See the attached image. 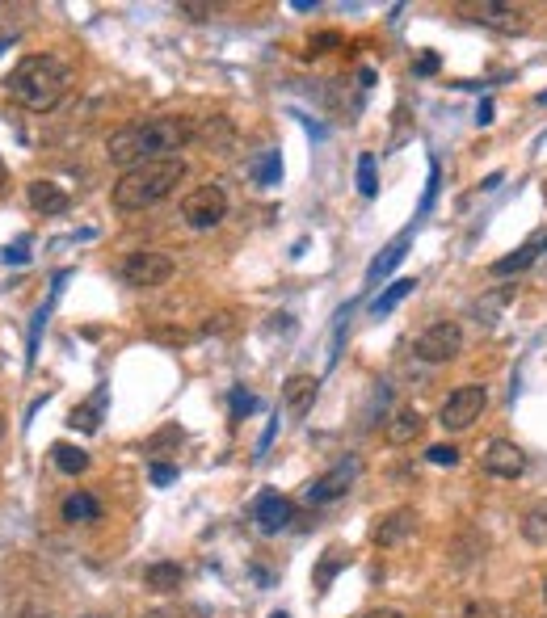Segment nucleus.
<instances>
[{"label": "nucleus", "instance_id": "obj_1", "mask_svg": "<svg viewBox=\"0 0 547 618\" xmlns=\"http://www.w3.org/2000/svg\"><path fill=\"white\" fill-rule=\"evenodd\" d=\"M190 139H194L190 118H144V122L118 127L106 143V156L110 164H123V173H127L144 160H173Z\"/></svg>", "mask_w": 547, "mask_h": 618}, {"label": "nucleus", "instance_id": "obj_2", "mask_svg": "<svg viewBox=\"0 0 547 618\" xmlns=\"http://www.w3.org/2000/svg\"><path fill=\"white\" fill-rule=\"evenodd\" d=\"M9 101L30 114H51L68 93V68L55 55H26L5 80Z\"/></svg>", "mask_w": 547, "mask_h": 618}, {"label": "nucleus", "instance_id": "obj_3", "mask_svg": "<svg viewBox=\"0 0 547 618\" xmlns=\"http://www.w3.org/2000/svg\"><path fill=\"white\" fill-rule=\"evenodd\" d=\"M181 177H186V160L173 156V160H144V164H135V169H127L123 177L114 181V206L118 211H148V206L156 202H165Z\"/></svg>", "mask_w": 547, "mask_h": 618}, {"label": "nucleus", "instance_id": "obj_4", "mask_svg": "<svg viewBox=\"0 0 547 618\" xmlns=\"http://www.w3.org/2000/svg\"><path fill=\"white\" fill-rule=\"evenodd\" d=\"M489 408V387L484 383H463L455 387L447 400L438 408V425L447 429V434H463V429H472L480 421V412Z\"/></svg>", "mask_w": 547, "mask_h": 618}, {"label": "nucleus", "instance_id": "obj_5", "mask_svg": "<svg viewBox=\"0 0 547 618\" xmlns=\"http://www.w3.org/2000/svg\"><path fill=\"white\" fill-rule=\"evenodd\" d=\"M224 215H228V194H224V185H215V181L198 185V190H190L186 198H181V219H186L194 232L219 228Z\"/></svg>", "mask_w": 547, "mask_h": 618}, {"label": "nucleus", "instance_id": "obj_6", "mask_svg": "<svg viewBox=\"0 0 547 618\" xmlns=\"http://www.w3.org/2000/svg\"><path fill=\"white\" fill-rule=\"evenodd\" d=\"M118 274H123V282L135 286V291H156V286H165L173 278V257L156 253V249H139L118 265Z\"/></svg>", "mask_w": 547, "mask_h": 618}, {"label": "nucleus", "instance_id": "obj_7", "mask_svg": "<svg viewBox=\"0 0 547 618\" xmlns=\"http://www.w3.org/2000/svg\"><path fill=\"white\" fill-rule=\"evenodd\" d=\"M358 476H362V459L358 455L341 459V463H333L329 471H324V476H316L308 488H303V501L308 505H329L337 497H346V492L358 484Z\"/></svg>", "mask_w": 547, "mask_h": 618}, {"label": "nucleus", "instance_id": "obj_8", "mask_svg": "<svg viewBox=\"0 0 547 618\" xmlns=\"http://www.w3.org/2000/svg\"><path fill=\"white\" fill-rule=\"evenodd\" d=\"M413 354L421 358V362H430V366H438V362H455L459 354H463V328L455 324V320H438V324H430L425 333L413 341Z\"/></svg>", "mask_w": 547, "mask_h": 618}, {"label": "nucleus", "instance_id": "obj_9", "mask_svg": "<svg viewBox=\"0 0 547 618\" xmlns=\"http://www.w3.org/2000/svg\"><path fill=\"white\" fill-rule=\"evenodd\" d=\"M463 17H472L476 26L484 30H497V34H526L531 26V13L518 9V5H497V0H480V5H468Z\"/></svg>", "mask_w": 547, "mask_h": 618}, {"label": "nucleus", "instance_id": "obj_10", "mask_svg": "<svg viewBox=\"0 0 547 618\" xmlns=\"http://www.w3.org/2000/svg\"><path fill=\"white\" fill-rule=\"evenodd\" d=\"M417 534V509H388V513H379L375 526H371V543L383 547V551H392L400 543H409Z\"/></svg>", "mask_w": 547, "mask_h": 618}, {"label": "nucleus", "instance_id": "obj_11", "mask_svg": "<svg viewBox=\"0 0 547 618\" xmlns=\"http://www.w3.org/2000/svg\"><path fill=\"white\" fill-rule=\"evenodd\" d=\"M480 467L489 471V476H497V480H518L526 471V455H522V446H514L510 438H493L489 446H484Z\"/></svg>", "mask_w": 547, "mask_h": 618}, {"label": "nucleus", "instance_id": "obj_12", "mask_svg": "<svg viewBox=\"0 0 547 618\" xmlns=\"http://www.w3.org/2000/svg\"><path fill=\"white\" fill-rule=\"evenodd\" d=\"M253 522H257L261 534H278L295 522V505L282 497V492H261V497L253 501Z\"/></svg>", "mask_w": 547, "mask_h": 618}, {"label": "nucleus", "instance_id": "obj_13", "mask_svg": "<svg viewBox=\"0 0 547 618\" xmlns=\"http://www.w3.org/2000/svg\"><path fill=\"white\" fill-rule=\"evenodd\" d=\"M547 249V228H539V232H531L526 236L518 249L510 253V257H501V261H493V274L497 278H510V274H522V270H531V265L539 261V253Z\"/></svg>", "mask_w": 547, "mask_h": 618}, {"label": "nucleus", "instance_id": "obj_14", "mask_svg": "<svg viewBox=\"0 0 547 618\" xmlns=\"http://www.w3.org/2000/svg\"><path fill=\"white\" fill-rule=\"evenodd\" d=\"M26 198H30V206H34L38 215H64V211H68L64 185H55V181H47V177L30 181V185H26Z\"/></svg>", "mask_w": 547, "mask_h": 618}, {"label": "nucleus", "instance_id": "obj_15", "mask_svg": "<svg viewBox=\"0 0 547 618\" xmlns=\"http://www.w3.org/2000/svg\"><path fill=\"white\" fill-rule=\"evenodd\" d=\"M316 391H320L316 375H291L282 383V404H287V412H295V417H303V412L316 404Z\"/></svg>", "mask_w": 547, "mask_h": 618}, {"label": "nucleus", "instance_id": "obj_16", "mask_svg": "<svg viewBox=\"0 0 547 618\" xmlns=\"http://www.w3.org/2000/svg\"><path fill=\"white\" fill-rule=\"evenodd\" d=\"M421 434H425V417H421V412H417L413 404H409V408H400L396 417L388 421V442H392V446H413Z\"/></svg>", "mask_w": 547, "mask_h": 618}, {"label": "nucleus", "instance_id": "obj_17", "mask_svg": "<svg viewBox=\"0 0 547 618\" xmlns=\"http://www.w3.org/2000/svg\"><path fill=\"white\" fill-rule=\"evenodd\" d=\"M181 581H186V572H181V564H173V560H160V564L144 568V585L152 593H177Z\"/></svg>", "mask_w": 547, "mask_h": 618}, {"label": "nucleus", "instance_id": "obj_18", "mask_svg": "<svg viewBox=\"0 0 547 618\" xmlns=\"http://www.w3.org/2000/svg\"><path fill=\"white\" fill-rule=\"evenodd\" d=\"M101 412H106V387L93 391V400L76 404V408H72V417H68V425L80 429V434H93V429L101 425Z\"/></svg>", "mask_w": 547, "mask_h": 618}, {"label": "nucleus", "instance_id": "obj_19", "mask_svg": "<svg viewBox=\"0 0 547 618\" xmlns=\"http://www.w3.org/2000/svg\"><path fill=\"white\" fill-rule=\"evenodd\" d=\"M518 530H522V539L531 543V547H547V501H539V505L526 509L522 522H518Z\"/></svg>", "mask_w": 547, "mask_h": 618}, {"label": "nucleus", "instance_id": "obj_20", "mask_svg": "<svg viewBox=\"0 0 547 618\" xmlns=\"http://www.w3.org/2000/svg\"><path fill=\"white\" fill-rule=\"evenodd\" d=\"M346 564H350V551H346V547H329V551H324V560L316 564V572H312V585L324 593V589L333 585V576L346 568Z\"/></svg>", "mask_w": 547, "mask_h": 618}, {"label": "nucleus", "instance_id": "obj_21", "mask_svg": "<svg viewBox=\"0 0 547 618\" xmlns=\"http://www.w3.org/2000/svg\"><path fill=\"white\" fill-rule=\"evenodd\" d=\"M409 240H413V232H404V236H396V240L388 244V249H383V257H375V265H371V270H367V278H371V282H379V278H388V274L396 270V265H400L404 249H409Z\"/></svg>", "mask_w": 547, "mask_h": 618}, {"label": "nucleus", "instance_id": "obj_22", "mask_svg": "<svg viewBox=\"0 0 547 618\" xmlns=\"http://www.w3.org/2000/svg\"><path fill=\"white\" fill-rule=\"evenodd\" d=\"M101 518V501L93 492H72L64 501V522H97Z\"/></svg>", "mask_w": 547, "mask_h": 618}, {"label": "nucleus", "instance_id": "obj_23", "mask_svg": "<svg viewBox=\"0 0 547 618\" xmlns=\"http://www.w3.org/2000/svg\"><path fill=\"white\" fill-rule=\"evenodd\" d=\"M51 459H55V467L64 471V476H80V471L89 467V455L80 446H72V442H55L51 446Z\"/></svg>", "mask_w": 547, "mask_h": 618}, {"label": "nucleus", "instance_id": "obj_24", "mask_svg": "<svg viewBox=\"0 0 547 618\" xmlns=\"http://www.w3.org/2000/svg\"><path fill=\"white\" fill-rule=\"evenodd\" d=\"M413 291H417V278H396V282L388 286V291H383V295L371 303V312H375V316H388L392 307H396L400 299H409Z\"/></svg>", "mask_w": 547, "mask_h": 618}, {"label": "nucleus", "instance_id": "obj_25", "mask_svg": "<svg viewBox=\"0 0 547 618\" xmlns=\"http://www.w3.org/2000/svg\"><path fill=\"white\" fill-rule=\"evenodd\" d=\"M181 442H186V434H181L177 425H165V429H160V434H152V438H148V446H144V450H148L152 459H160V455H169V450H177Z\"/></svg>", "mask_w": 547, "mask_h": 618}, {"label": "nucleus", "instance_id": "obj_26", "mask_svg": "<svg viewBox=\"0 0 547 618\" xmlns=\"http://www.w3.org/2000/svg\"><path fill=\"white\" fill-rule=\"evenodd\" d=\"M358 190H362V198H375L379 194V173H375V156L371 152L358 156Z\"/></svg>", "mask_w": 547, "mask_h": 618}, {"label": "nucleus", "instance_id": "obj_27", "mask_svg": "<svg viewBox=\"0 0 547 618\" xmlns=\"http://www.w3.org/2000/svg\"><path fill=\"white\" fill-rule=\"evenodd\" d=\"M278 177H282V160H278V152H266L257 164H253V181L257 185H278Z\"/></svg>", "mask_w": 547, "mask_h": 618}, {"label": "nucleus", "instance_id": "obj_28", "mask_svg": "<svg viewBox=\"0 0 547 618\" xmlns=\"http://www.w3.org/2000/svg\"><path fill=\"white\" fill-rule=\"evenodd\" d=\"M249 412H257V396H253V391H245V387H236L232 391V417L240 421V417H249Z\"/></svg>", "mask_w": 547, "mask_h": 618}, {"label": "nucleus", "instance_id": "obj_29", "mask_svg": "<svg viewBox=\"0 0 547 618\" xmlns=\"http://www.w3.org/2000/svg\"><path fill=\"white\" fill-rule=\"evenodd\" d=\"M425 459H430L434 467H455L459 463V450L447 442V446H430V455H425Z\"/></svg>", "mask_w": 547, "mask_h": 618}, {"label": "nucleus", "instance_id": "obj_30", "mask_svg": "<svg viewBox=\"0 0 547 618\" xmlns=\"http://www.w3.org/2000/svg\"><path fill=\"white\" fill-rule=\"evenodd\" d=\"M333 47H341V34L337 30H324V34H316L312 43H308V55H324V51H333Z\"/></svg>", "mask_w": 547, "mask_h": 618}, {"label": "nucleus", "instance_id": "obj_31", "mask_svg": "<svg viewBox=\"0 0 547 618\" xmlns=\"http://www.w3.org/2000/svg\"><path fill=\"white\" fill-rule=\"evenodd\" d=\"M463 618H505V610L493 606V602H472L468 610H463Z\"/></svg>", "mask_w": 547, "mask_h": 618}, {"label": "nucleus", "instance_id": "obj_32", "mask_svg": "<svg viewBox=\"0 0 547 618\" xmlns=\"http://www.w3.org/2000/svg\"><path fill=\"white\" fill-rule=\"evenodd\" d=\"M173 480H177V467H169V463H152V484L165 488V484H173Z\"/></svg>", "mask_w": 547, "mask_h": 618}, {"label": "nucleus", "instance_id": "obj_33", "mask_svg": "<svg viewBox=\"0 0 547 618\" xmlns=\"http://www.w3.org/2000/svg\"><path fill=\"white\" fill-rule=\"evenodd\" d=\"M26 249H30L26 240H17L13 249H5V265H26V261H30V253H26Z\"/></svg>", "mask_w": 547, "mask_h": 618}, {"label": "nucleus", "instance_id": "obj_34", "mask_svg": "<svg viewBox=\"0 0 547 618\" xmlns=\"http://www.w3.org/2000/svg\"><path fill=\"white\" fill-rule=\"evenodd\" d=\"M413 72H417V76H434V72H438V55H434V51H425V55L417 59V64H413Z\"/></svg>", "mask_w": 547, "mask_h": 618}, {"label": "nucleus", "instance_id": "obj_35", "mask_svg": "<svg viewBox=\"0 0 547 618\" xmlns=\"http://www.w3.org/2000/svg\"><path fill=\"white\" fill-rule=\"evenodd\" d=\"M152 337H156V341H169V345H181V341H186V333H181V328H152Z\"/></svg>", "mask_w": 547, "mask_h": 618}, {"label": "nucleus", "instance_id": "obj_36", "mask_svg": "<svg viewBox=\"0 0 547 618\" xmlns=\"http://www.w3.org/2000/svg\"><path fill=\"white\" fill-rule=\"evenodd\" d=\"M362 618H409V614H404V610H392V606H379V610L362 614Z\"/></svg>", "mask_w": 547, "mask_h": 618}, {"label": "nucleus", "instance_id": "obj_37", "mask_svg": "<svg viewBox=\"0 0 547 618\" xmlns=\"http://www.w3.org/2000/svg\"><path fill=\"white\" fill-rule=\"evenodd\" d=\"M476 122H480V127H489V122H493V101H480V110H476Z\"/></svg>", "mask_w": 547, "mask_h": 618}, {"label": "nucleus", "instance_id": "obj_38", "mask_svg": "<svg viewBox=\"0 0 547 618\" xmlns=\"http://www.w3.org/2000/svg\"><path fill=\"white\" fill-rule=\"evenodd\" d=\"M181 13H190V17H198V22H202V17H211L215 9L211 5H181Z\"/></svg>", "mask_w": 547, "mask_h": 618}, {"label": "nucleus", "instance_id": "obj_39", "mask_svg": "<svg viewBox=\"0 0 547 618\" xmlns=\"http://www.w3.org/2000/svg\"><path fill=\"white\" fill-rule=\"evenodd\" d=\"M274 434H278V417L270 421V429H266V434H261V446H257V450H266V446L274 442Z\"/></svg>", "mask_w": 547, "mask_h": 618}, {"label": "nucleus", "instance_id": "obj_40", "mask_svg": "<svg viewBox=\"0 0 547 618\" xmlns=\"http://www.w3.org/2000/svg\"><path fill=\"white\" fill-rule=\"evenodd\" d=\"M9 190V164H5V156H0V194Z\"/></svg>", "mask_w": 547, "mask_h": 618}, {"label": "nucleus", "instance_id": "obj_41", "mask_svg": "<svg viewBox=\"0 0 547 618\" xmlns=\"http://www.w3.org/2000/svg\"><path fill=\"white\" fill-rule=\"evenodd\" d=\"M139 618H181L177 610H148V614H139Z\"/></svg>", "mask_w": 547, "mask_h": 618}, {"label": "nucleus", "instance_id": "obj_42", "mask_svg": "<svg viewBox=\"0 0 547 618\" xmlns=\"http://www.w3.org/2000/svg\"><path fill=\"white\" fill-rule=\"evenodd\" d=\"M270 618H291V614H282V610H274V614H270Z\"/></svg>", "mask_w": 547, "mask_h": 618}, {"label": "nucleus", "instance_id": "obj_43", "mask_svg": "<svg viewBox=\"0 0 547 618\" xmlns=\"http://www.w3.org/2000/svg\"><path fill=\"white\" fill-rule=\"evenodd\" d=\"M0 438H5V417H0Z\"/></svg>", "mask_w": 547, "mask_h": 618}, {"label": "nucleus", "instance_id": "obj_44", "mask_svg": "<svg viewBox=\"0 0 547 618\" xmlns=\"http://www.w3.org/2000/svg\"><path fill=\"white\" fill-rule=\"evenodd\" d=\"M539 106H547V93H539Z\"/></svg>", "mask_w": 547, "mask_h": 618}, {"label": "nucleus", "instance_id": "obj_45", "mask_svg": "<svg viewBox=\"0 0 547 618\" xmlns=\"http://www.w3.org/2000/svg\"><path fill=\"white\" fill-rule=\"evenodd\" d=\"M26 618H51V614H26Z\"/></svg>", "mask_w": 547, "mask_h": 618}, {"label": "nucleus", "instance_id": "obj_46", "mask_svg": "<svg viewBox=\"0 0 547 618\" xmlns=\"http://www.w3.org/2000/svg\"><path fill=\"white\" fill-rule=\"evenodd\" d=\"M543 606H547V581H543Z\"/></svg>", "mask_w": 547, "mask_h": 618}]
</instances>
